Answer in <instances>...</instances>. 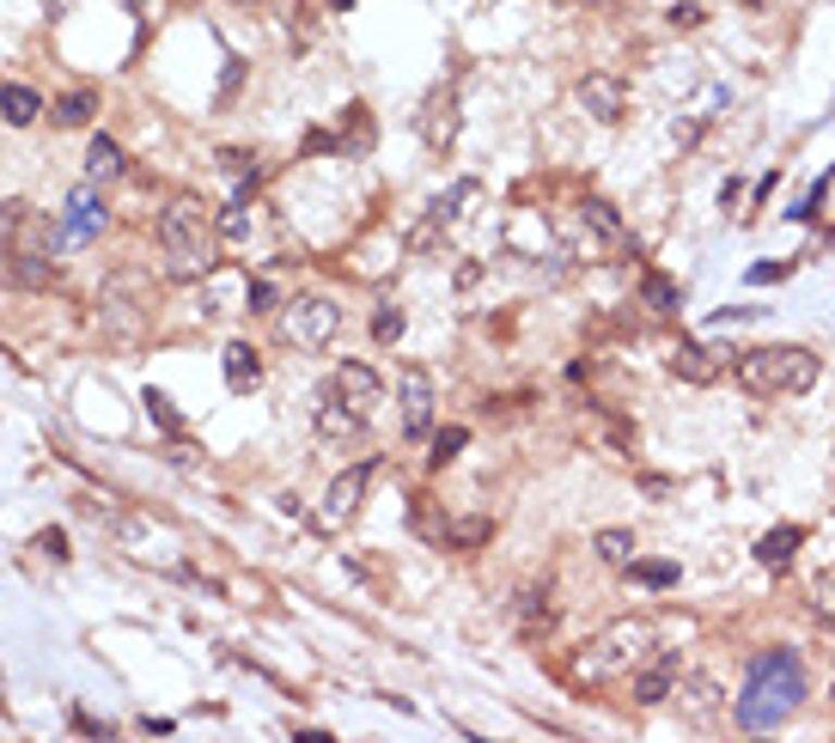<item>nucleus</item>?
<instances>
[{
  "label": "nucleus",
  "mask_w": 835,
  "mask_h": 743,
  "mask_svg": "<svg viewBox=\"0 0 835 743\" xmlns=\"http://www.w3.org/2000/svg\"><path fill=\"white\" fill-rule=\"evenodd\" d=\"M98 324H104V336H116V341H135L140 329H147V299H140L135 275H116L104 293H98Z\"/></svg>",
  "instance_id": "0eeeda50"
},
{
  "label": "nucleus",
  "mask_w": 835,
  "mask_h": 743,
  "mask_svg": "<svg viewBox=\"0 0 835 743\" xmlns=\"http://www.w3.org/2000/svg\"><path fill=\"white\" fill-rule=\"evenodd\" d=\"M311 427H317L324 439H360V433H366V415H360V408H348V403H336V396H317Z\"/></svg>",
  "instance_id": "6ab92c4d"
},
{
  "label": "nucleus",
  "mask_w": 835,
  "mask_h": 743,
  "mask_svg": "<svg viewBox=\"0 0 835 743\" xmlns=\"http://www.w3.org/2000/svg\"><path fill=\"white\" fill-rule=\"evenodd\" d=\"M366 481H372V464H354L348 476L329 481V494H324V512H317V525L324 530H341L348 518L360 512V500H366Z\"/></svg>",
  "instance_id": "f8f14e48"
},
{
  "label": "nucleus",
  "mask_w": 835,
  "mask_h": 743,
  "mask_svg": "<svg viewBox=\"0 0 835 743\" xmlns=\"http://www.w3.org/2000/svg\"><path fill=\"white\" fill-rule=\"evenodd\" d=\"M482 542H495V518L488 512H464V518H451L446 525V549H482Z\"/></svg>",
  "instance_id": "393cba45"
},
{
  "label": "nucleus",
  "mask_w": 835,
  "mask_h": 743,
  "mask_svg": "<svg viewBox=\"0 0 835 743\" xmlns=\"http://www.w3.org/2000/svg\"><path fill=\"white\" fill-rule=\"evenodd\" d=\"M324 396H336V403H348V408H360V415L372 420V408L385 403V378L366 366V360H341L336 372H329V385H324Z\"/></svg>",
  "instance_id": "9d476101"
},
{
  "label": "nucleus",
  "mask_w": 835,
  "mask_h": 743,
  "mask_svg": "<svg viewBox=\"0 0 835 743\" xmlns=\"http://www.w3.org/2000/svg\"><path fill=\"white\" fill-rule=\"evenodd\" d=\"M818 616H830V621H835V574H823V579H818Z\"/></svg>",
  "instance_id": "58836bf2"
},
{
  "label": "nucleus",
  "mask_w": 835,
  "mask_h": 743,
  "mask_svg": "<svg viewBox=\"0 0 835 743\" xmlns=\"http://www.w3.org/2000/svg\"><path fill=\"white\" fill-rule=\"evenodd\" d=\"M220 171L233 177V196H238V202H250V189H257V177H263L257 153H245V147H220Z\"/></svg>",
  "instance_id": "b1692460"
},
{
  "label": "nucleus",
  "mask_w": 835,
  "mask_h": 743,
  "mask_svg": "<svg viewBox=\"0 0 835 743\" xmlns=\"http://www.w3.org/2000/svg\"><path fill=\"white\" fill-rule=\"evenodd\" d=\"M0 280H7V287H25V293H43V287L62 280V268H55L49 250H0Z\"/></svg>",
  "instance_id": "9b49d317"
},
{
  "label": "nucleus",
  "mask_w": 835,
  "mask_h": 743,
  "mask_svg": "<svg viewBox=\"0 0 835 743\" xmlns=\"http://www.w3.org/2000/svg\"><path fill=\"white\" fill-rule=\"evenodd\" d=\"M628 579L647 591H671L677 585V561H628Z\"/></svg>",
  "instance_id": "7c9ffc66"
},
{
  "label": "nucleus",
  "mask_w": 835,
  "mask_h": 743,
  "mask_svg": "<svg viewBox=\"0 0 835 743\" xmlns=\"http://www.w3.org/2000/svg\"><path fill=\"white\" fill-rule=\"evenodd\" d=\"M32 549H37L43 561H67V530H37Z\"/></svg>",
  "instance_id": "e433bc0d"
},
{
  "label": "nucleus",
  "mask_w": 835,
  "mask_h": 743,
  "mask_svg": "<svg viewBox=\"0 0 835 743\" xmlns=\"http://www.w3.org/2000/svg\"><path fill=\"white\" fill-rule=\"evenodd\" d=\"M214 226H220V244H245V238H250V202H238V196H233Z\"/></svg>",
  "instance_id": "2f4dec72"
},
{
  "label": "nucleus",
  "mask_w": 835,
  "mask_h": 743,
  "mask_svg": "<svg viewBox=\"0 0 835 743\" xmlns=\"http://www.w3.org/2000/svg\"><path fill=\"white\" fill-rule=\"evenodd\" d=\"M464 445H470V433H464V427H439V433H434V457H427V464H434V469H446V464H451V457H458Z\"/></svg>",
  "instance_id": "72a5a7b5"
},
{
  "label": "nucleus",
  "mask_w": 835,
  "mask_h": 743,
  "mask_svg": "<svg viewBox=\"0 0 835 743\" xmlns=\"http://www.w3.org/2000/svg\"><path fill=\"white\" fill-rule=\"evenodd\" d=\"M397 427L402 439H427L434 433V378L427 366H397Z\"/></svg>",
  "instance_id": "6e6552de"
},
{
  "label": "nucleus",
  "mask_w": 835,
  "mask_h": 743,
  "mask_svg": "<svg viewBox=\"0 0 835 743\" xmlns=\"http://www.w3.org/2000/svg\"><path fill=\"white\" fill-rule=\"evenodd\" d=\"M372 147V110L366 104H348L336 123V153H366Z\"/></svg>",
  "instance_id": "a878e982"
},
{
  "label": "nucleus",
  "mask_w": 835,
  "mask_h": 743,
  "mask_svg": "<svg viewBox=\"0 0 835 743\" xmlns=\"http://www.w3.org/2000/svg\"><path fill=\"white\" fill-rule=\"evenodd\" d=\"M233 7H250V0H233Z\"/></svg>",
  "instance_id": "c03bdc74"
},
{
  "label": "nucleus",
  "mask_w": 835,
  "mask_h": 743,
  "mask_svg": "<svg viewBox=\"0 0 835 743\" xmlns=\"http://www.w3.org/2000/svg\"><path fill=\"white\" fill-rule=\"evenodd\" d=\"M726 348H701V341H683L677 354H671V372H677L683 385H713L720 372H726Z\"/></svg>",
  "instance_id": "dca6fc26"
},
{
  "label": "nucleus",
  "mask_w": 835,
  "mask_h": 743,
  "mask_svg": "<svg viewBox=\"0 0 835 743\" xmlns=\"http://www.w3.org/2000/svg\"><path fill=\"white\" fill-rule=\"evenodd\" d=\"M818 354L811 348H787V341H774V348H750L738 354V385L750 396H799V390L818 385Z\"/></svg>",
  "instance_id": "20e7f679"
},
{
  "label": "nucleus",
  "mask_w": 835,
  "mask_h": 743,
  "mask_svg": "<svg viewBox=\"0 0 835 743\" xmlns=\"http://www.w3.org/2000/svg\"><path fill=\"white\" fill-rule=\"evenodd\" d=\"M647 658H652V628L640 616H622V621H610V628H598L586 646L573 652V677L610 682V677H622V670H640Z\"/></svg>",
  "instance_id": "7ed1b4c3"
},
{
  "label": "nucleus",
  "mask_w": 835,
  "mask_h": 743,
  "mask_svg": "<svg viewBox=\"0 0 835 743\" xmlns=\"http://www.w3.org/2000/svg\"><path fill=\"white\" fill-rule=\"evenodd\" d=\"M98 116V92L92 86H79V92H62L55 104H49V123L55 128H86Z\"/></svg>",
  "instance_id": "5701e85b"
},
{
  "label": "nucleus",
  "mask_w": 835,
  "mask_h": 743,
  "mask_svg": "<svg viewBox=\"0 0 835 743\" xmlns=\"http://www.w3.org/2000/svg\"><path fill=\"white\" fill-rule=\"evenodd\" d=\"M568 238H573V250H579V256H610V250H628V232H622V214H616L610 202H598V196H591L586 207H573Z\"/></svg>",
  "instance_id": "423d86ee"
},
{
  "label": "nucleus",
  "mask_w": 835,
  "mask_h": 743,
  "mask_svg": "<svg viewBox=\"0 0 835 743\" xmlns=\"http://www.w3.org/2000/svg\"><path fill=\"white\" fill-rule=\"evenodd\" d=\"M55 226H62V244H98V238H104V226H110V207H104V196H98V184L67 189V202H62V214H55Z\"/></svg>",
  "instance_id": "1a4fd4ad"
},
{
  "label": "nucleus",
  "mask_w": 835,
  "mask_h": 743,
  "mask_svg": "<svg viewBox=\"0 0 835 743\" xmlns=\"http://www.w3.org/2000/svg\"><path fill=\"white\" fill-rule=\"evenodd\" d=\"M159 256L177 280H208L220 268V226L208 219V207L177 196L159 214Z\"/></svg>",
  "instance_id": "f03ea898"
},
{
  "label": "nucleus",
  "mask_w": 835,
  "mask_h": 743,
  "mask_svg": "<svg viewBox=\"0 0 835 743\" xmlns=\"http://www.w3.org/2000/svg\"><path fill=\"white\" fill-rule=\"evenodd\" d=\"M591 555L610 561V567H628V561H635V530H598V537H591Z\"/></svg>",
  "instance_id": "c756f323"
},
{
  "label": "nucleus",
  "mask_w": 835,
  "mask_h": 743,
  "mask_svg": "<svg viewBox=\"0 0 835 743\" xmlns=\"http://www.w3.org/2000/svg\"><path fill=\"white\" fill-rule=\"evenodd\" d=\"M220 372H226V390L245 396V390L263 385V354L250 348V341H226V354H220Z\"/></svg>",
  "instance_id": "a211bd4d"
},
{
  "label": "nucleus",
  "mask_w": 835,
  "mask_h": 743,
  "mask_svg": "<svg viewBox=\"0 0 835 743\" xmlns=\"http://www.w3.org/2000/svg\"><path fill=\"white\" fill-rule=\"evenodd\" d=\"M640 305L665 317V311H677V287H671L665 275H640Z\"/></svg>",
  "instance_id": "473e14b6"
},
{
  "label": "nucleus",
  "mask_w": 835,
  "mask_h": 743,
  "mask_svg": "<svg viewBox=\"0 0 835 743\" xmlns=\"http://www.w3.org/2000/svg\"><path fill=\"white\" fill-rule=\"evenodd\" d=\"M421 140H427L434 153H446L451 140H458V92H451V86H434V92H427V104H421Z\"/></svg>",
  "instance_id": "2eb2a0df"
},
{
  "label": "nucleus",
  "mask_w": 835,
  "mask_h": 743,
  "mask_svg": "<svg viewBox=\"0 0 835 743\" xmlns=\"http://www.w3.org/2000/svg\"><path fill=\"white\" fill-rule=\"evenodd\" d=\"M677 677H683V658H677V652H652L647 665L635 670V701H640V707L671 701V695H677Z\"/></svg>",
  "instance_id": "4468645a"
},
{
  "label": "nucleus",
  "mask_w": 835,
  "mask_h": 743,
  "mask_svg": "<svg viewBox=\"0 0 835 743\" xmlns=\"http://www.w3.org/2000/svg\"><path fill=\"white\" fill-rule=\"evenodd\" d=\"M329 7H336V13H348V7H354V0H329Z\"/></svg>",
  "instance_id": "79ce46f5"
},
{
  "label": "nucleus",
  "mask_w": 835,
  "mask_h": 743,
  "mask_svg": "<svg viewBox=\"0 0 835 743\" xmlns=\"http://www.w3.org/2000/svg\"><path fill=\"white\" fill-rule=\"evenodd\" d=\"M336 329H341V311H336V299H324V293H299V299L281 305V341H287V348L317 354V348L336 341Z\"/></svg>",
  "instance_id": "39448f33"
},
{
  "label": "nucleus",
  "mask_w": 835,
  "mask_h": 743,
  "mask_svg": "<svg viewBox=\"0 0 835 743\" xmlns=\"http://www.w3.org/2000/svg\"><path fill=\"white\" fill-rule=\"evenodd\" d=\"M579 104L598 116V123H622V104H628V92H622L616 74H586L579 79Z\"/></svg>",
  "instance_id": "f3484780"
},
{
  "label": "nucleus",
  "mask_w": 835,
  "mask_h": 743,
  "mask_svg": "<svg viewBox=\"0 0 835 743\" xmlns=\"http://www.w3.org/2000/svg\"><path fill=\"white\" fill-rule=\"evenodd\" d=\"M701 18H708V13H701L696 0H677V7H671V25H677V32H696Z\"/></svg>",
  "instance_id": "4c0bfd02"
},
{
  "label": "nucleus",
  "mask_w": 835,
  "mask_h": 743,
  "mask_svg": "<svg viewBox=\"0 0 835 743\" xmlns=\"http://www.w3.org/2000/svg\"><path fill=\"white\" fill-rule=\"evenodd\" d=\"M402 329H409V317H402L397 305H378V311H372V341H385V348H390Z\"/></svg>",
  "instance_id": "f704fd0d"
},
{
  "label": "nucleus",
  "mask_w": 835,
  "mask_h": 743,
  "mask_svg": "<svg viewBox=\"0 0 835 743\" xmlns=\"http://www.w3.org/2000/svg\"><path fill=\"white\" fill-rule=\"evenodd\" d=\"M799 701H805V665H799V652L774 646V652H762V658H750V670H744L738 726L744 731H774L793 707H799Z\"/></svg>",
  "instance_id": "f257e3e1"
},
{
  "label": "nucleus",
  "mask_w": 835,
  "mask_h": 743,
  "mask_svg": "<svg viewBox=\"0 0 835 743\" xmlns=\"http://www.w3.org/2000/svg\"><path fill=\"white\" fill-rule=\"evenodd\" d=\"M67 719H74V731H86V738H104V731H110L104 719H92V713H79V707L67 713Z\"/></svg>",
  "instance_id": "a19ab883"
},
{
  "label": "nucleus",
  "mask_w": 835,
  "mask_h": 743,
  "mask_svg": "<svg viewBox=\"0 0 835 743\" xmlns=\"http://www.w3.org/2000/svg\"><path fill=\"white\" fill-rule=\"evenodd\" d=\"M0 116H7L13 128H32L37 116H43V98H37L32 86H18V79H13V86H0Z\"/></svg>",
  "instance_id": "cd10ccee"
},
{
  "label": "nucleus",
  "mask_w": 835,
  "mask_h": 743,
  "mask_svg": "<svg viewBox=\"0 0 835 743\" xmlns=\"http://www.w3.org/2000/svg\"><path fill=\"white\" fill-rule=\"evenodd\" d=\"M140 408H147V420H153L159 433H171V439H184V415H177V403H171L165 390H140Z\"/></svg>",
  "instance_id": "c85d7f7f"
},
{
  "label": "nucleus",
  "mask_w": 835,
  "mask_h": 743,
  "mask_svg": "<svg viewBox=\"0 0 835 743\" xmlns=\"http://www.w3.org/2000/svg\"><path fill=\"white\" fill-rule=\"evenodd\" d=\"M123 171H128L123 147H116L110 135H92V147H86V177H92V184H116Z\"/></svg>",
  "instance_id": "4be33fe9"
},
{
  "label": "nucleus",
  "mask_w": 835,
  "mask_h": 743,
  "mask_svg": "<svg viewBox=\"0 0 835 743\" xmlns=\"http://www.w3.org/2000/svg\"><path fill=\"white\" fill-rule=\"evenodd\" d=\"M269 305H281L275 280H245V311H269Z\"/></svg>",
  "instance_id": "c9c22d12"
},
{
  "label": "nucleus",
  "mask_w": 835,
  "mask_h": 743,
  "mask_svg": "<svg viewBox=\"0 0 835 743\" xmlns=\"http://www.w3.org/2000/svg\"><path fill=\"white\" fill-rule=\"evenodd\" d=\"M512 621H519V634L525 640H543L549 628H556V597L549 591H519V604H512Z\"/></svg>",
  "instance_id": "aec40b11"
},
{
  "label": "nucleus",
  "mask_w": 835,
  "mask_h": 743,
  "mask_svg": "<svg viewBox=\"0 0 835 743\" xmlns=\"http://www.w3.org/2000/svg\"><path fill=\"white\" fill-rule=\"evenodd\" d=\"M683 707V719L689 726H713L720 719V701H726V689L708 677V670H689V677H677V695H671Z\"/></svg>",
  "instance_id": "ddd939ff"
},
{
  "label": "nucleus",
  "mask_w": 835,
  "mask_h": 743,
  "mask_svg": "<svg viewBox=\"0 0 835 743\" xmlns=\"http://www.w3.org/2000/svg\"><path fill=\"white\" fill-rule=\"evenodd\" d=\"M799 542H805V530H799V525H774L769 537L757 542V561L769 567V574H787L793 555H799Z\"/></svg>",
  "instance_id": "412c9836"
},
{
  "label": "nucleus",
  "mask_w": 835,
  "mask_h": 743,
  "mask_svg": "<svg viewBox=\"0 0 835 743\" xmlns=\"http://www.w3.org/2000/svg\"><path fill=\"white\" fill-rule=\"evenodd\" d=\"M793 275V263H757L750 268V280H762V287H769V280H787Z\"/></svg>",
  "instance_id": "ea45409f"
},
{
  "label": "nucleus",
  "mask_w": 835,
  "mask_h": 743,
  "mask_svg": "<svg viewBox=\"0 0 835 743\" xmlns=\"http://www.w3.org/2000/svg\"><path fill=\"white\" fill-rule=\"evenodd\" d=\"M482 196V184L476 177H458V184L446 189V196H434V207H427V219H439V226H458L464 219V207Z\"/></svg>",
  "instance_id": "bb28decb"
},
{
  "label": "nucleus",
  "mask_w": 835,
  "mask_h": 743,
  "mask_svg": "<svg viewBox=\"0 0 835 743\" xmlns=\"http://www.w3.org/2000/svg\"><path fill=\"white\" fill-rule=\"evenodd\" d=\"M744 7H762V0H744Z\"/></svg>",
  "instance_id": "37998d69"
}]
</instances>
